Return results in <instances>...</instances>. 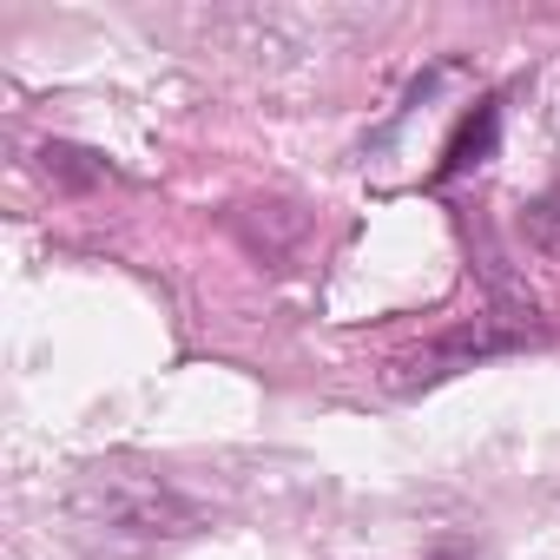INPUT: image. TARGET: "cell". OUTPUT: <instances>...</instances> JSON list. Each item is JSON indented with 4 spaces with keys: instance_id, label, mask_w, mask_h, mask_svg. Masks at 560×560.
<instances>
[{
    "instance_id": "277c9868",
    "label": "cell",
    "mask_w": 560,
    "mask_h": 560,
    "mask_svg": "<svg viewBox=\"0 0 560 560\" xmlns=\"http://www.w3.org/2000/svg\"><path fill=\"white\" fill-rule=\"evenodd\" d=\"M527 231H534V244H540L547 257H560V185L527 205Z\"/></svg>"
},
{
    "instance_id": "3957f363",
    "label": "cell",
    "mask_w": 560,
    "mask_h": 560,
    "mask_svg": "<svg viewBox=\"0 0 560 560\" xmlns=\"http://www.w3.org/2000/svg\"><path fill=\"white\" fill-rule=\"evenodd\" d=\"M494 132H501V113L481 100L468 119H462V132L448 139V152H442V165H435V178H462V172H475V165H488L494 159Z\"/></svg>"
},
{
    "instance_id": "7a4b0ae2",
    "label": "cell",
    "mask_w": 560,
    "mask_h": 560,
    "mask_svg": "<svg viewBox=\"0 0 560 560\" xmlns=\"http://www.w3.org/2000/svg\"><path fill=\"white\" fill-rule=\"evenodd\" d=\"M514 343H521L514 330L462 324V330H448L442 343H429V350H416L409 363H396L389 389H429V383H442V376H455V370H475L481 357H501V350H514Z\"/></svg>"
},
{
    "instance_id": "6da1fadb",
    "label": "cell",
    "mask_w": 560,
    "mask_h": 560,
    "mask_svg": "<svg viewBox=\"0 0 560 560\" xmlns=\"http://www.w3.org/2000/svg\"><path fill=\"white\" fill-rule=\"evenodd\" d=\"M67 514L93 540L126 547V553H152V547H172V540L198 534V508L172 481L132 475V468H86L67 494Z\"/></svg>"
}]
</instances>
